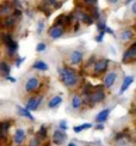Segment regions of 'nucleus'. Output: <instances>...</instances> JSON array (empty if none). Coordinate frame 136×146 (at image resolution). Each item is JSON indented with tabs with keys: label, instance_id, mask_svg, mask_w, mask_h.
<instances>
[{
	"label": "nucleus",
	"instance_id": "nucleus-24",
	"mask_svg": "<svg viewBox=\"0 0 136 146\" xmlns=\"http://www.w3.org/2000/svg\"><path fill=\"white\" fill-rule=\"evenodd\" d=\"M13 41L12 40V36H11V34H3V43L5 44V46H9L11 42Z\"/></svg>",
	"mask_w": 136,
	"mask_h": 146
},
{
	"label": "nucleus",
	"instance_id": "nucleus-17",
	"mask_svg": "<svg viewBox=\"0 0 136 146\" xmlns=\"http://www.w3.org/2000/svg\"><path fill=\"white\" fill-rule=\"evenodd\" d=\"M17 49H18V43L16 41H12L11 43L7 46V54L10 56H13L16 54V52H17Z\"/></svg>",
	"mask_w": 136,
	"mask_h": 146
},
{
	"label": "nucleus",
	"instance_id": "nucleus-15",
	"mask_svg": "<svg viewBox=\"0 0 136 146\" xmlns=\"http://www.w3.org/2000/svg\"><path fill=\"white\" fill-rule=\"evenodd\" d=\"M61 103H62V97H61V96H54L53 98L48 102V107L53 109V108L59 107Z\"/></svg>",
	"mask_w": 136,
	"mask_h": 146
},
{
	"label": "nucleus",
	"instance_id": "nucleus-33",
	"mask_svg": "<svg viewBox=\"0 0 136 146\" xmlns=\"http://www.w3.org/2000/svg\"><path fill=\"white\" fill-rule=\"evenodd\" d=\"M105 34H106L105 31H100V33H99V35H98L97 37H96V41H97V42H102V41H103V37H104V35H105Z\"/></svg>",
	"mask_w": 136,
	"mask_h": 146
},
{
	"label": "nucleus",
	"instance_id": "nucleus-5",
	"mask_svg": "<svg viewBox=\"0 0 136 146\" xmlns=\"http://www.w3.org/2000/svg\"><path fill=\"white\" fill-rule=\"evenodd\" d=\"M109 66V60L108 59H102L99 61H97L94 65V72L96 73H103L108 70Z\"/></svg>",
	"mask_w": 136,
	"mask_h": 146
},
{
	"label": "nucleus",
	"instance_id": "nucleus-27",
	"mask_svg": "<svg viewBox=\"0 0 136 146\" xmlns=\"http://www.w3.org/2000/svg\"><path fill=\"white\" fill-rule=\"evenodd\" d=\"M38 137H40L41 139H46V138H47V128H46L44 125H42L41 128L38 129Z\"/></svg>",
	"mask_w": 136,
	"mask_h": 146
},
{
	"label": "nucleus",
	"instance_id": "nucleus-30",
	"mask_svg": "<svg viewBox=\"0 0 136 146\" xmlns=\"http://www.w3.org/2000/svg\"><path fill=\"white\" fill-rule=\"evenodd\" d=\"M40 10L44 12L46 17H50V15H51V11H50V10H47V9H46V6H41V7H40Z\"/></svg>",
	"mask_w": 136,
	"mask_h": 146
},
{
	"label": "nucleus",
	"instance_id": "nucleus-23",
	"mask_svg": "<svg viewBox=\"0 0 136 146\" xmlns=\"http://www.w3.org/2000/svg\"><path fill=\"white\" fill-rule=\"evenodd\" d=\"M10 127H11L10 121H3V122H1V137L5 135V133L10 129Z\"/></svg>",
	"mask_w": 136,
	"mask_h": 146
},
{
	"label": "nucleus",
	"instance_id": "nucleus-41",
	"mask_svg": "<svg viewBox=\"0 0 136 146\" xmlns=\"http://www.w3.org/2000/svg\"><path fill=\"white\" fill-rule=\"evenodd\" d=\"M79 22H75V23H74V30H75V31H77V30H79Z\"/></svg>",
	"mask_w": 136,
	"mask_h": 146
},
{
	"label": "nucleus",
	"instance_id": "nucleus-11",
	"mask_svg": "<svg viewBox=\"0 0 136 146\" xmlns=\"http://www.w3.org/2000/svg\"><path fill=\"white\" fill-rule=\"evenodd\" d=\"M116 78H117L116 72H109L106 74V77H105V79H104V85L106 88H111L114 85Z\"/></svg>",
	"mask_w": 136,
	"mask_h": 146
},
{
	"label": "nucleus",
	"instance_id": "nucleus-40",
	"mask_svg": "<svg viewBox=\"0 0 136 146\" xmlns=\"http://www.w3.org/2000/svg\"><path fill=\"white\" fill-rule=\"evenodd\" d=\"M93 60H94V56H91L90 60H88V62H87V66H90V65L93 64Z\"/></svg>",
	"mask_w": 136,
	"mask_h": 146
},
{
	"label": "nucleus",
	"instance_id": "nucleus-43",
	"mask_svg": "<svg viewBox=\"0 0 136 146\" xmlns=\"http://www.w3.org/2000/svg\"><path fill=\"white\" fill-rule=\"evenodd\" d=\"M68 146H75V144H73V143H71V144H68Z\"/></svg>",
	"mask_w": 136,
	"mask_h": 146
},
{
	"label": "nucleus",
	"instance_id": "nucleus-37",
	"mask_svg": "<svg viewBox=\"0 0 136 146\" xmlns=\"http://www.w3.org/2000/svg\"><path fill=\"white\" fill-rule=\"evenodd\" d=\"M6 79H7V80H10L11 83H16V79L15 78H12V77H10V76H7V77H5Z\"/></svg>",
	"mask_w": 136,
	"mask_h": 146
},
{
	"label": "nucleus",
	"instance_id": "nucleus-22",
	"mask_svg": "<svg viewBox=\"0 0 136 146\" xmlns=\"http://www.w3.org/2000/svg\"><path fill=\"white\" fill-rule=\"evenodd\" d=\"M92 125L91 123H83V125H80V126H75L73 128V131L75 132V133H80L83 129H87V128H91Z\"/></svg>",
	"mask_w": 136,
	"mask_h": 146
},
{
	"label": "nucleus",
	"instance_id": "nucleus-12",
	"mask_svg": "<svg viewBox=\"0 0 136 146\" xmlns=\"http://www.w3.org/2000/svg\"><path fill=\"white\" fill-rule=\"evenodd\" d=\"M109 115H110V109L106 108V109H104V110H102L99 114L97 115V116H96V121H97L98 123H104L105 121L108 120Z\"/></svg>",
	"mask_w": 136,
	"mask_h": 146
},
{
	"label": "nucleus",
	"instance_id": "nucleus-42",
	"mask_svg": "<svg viewBox=\"0 0 136 146\" xmlns=\"http://www.w3.org/2000/svg\"><path fill=\"white\" fill-rule=\"evenodd\" d=\"M131 11L134 12V13H136V1H134V4H133V7H131Z\"/></svg>",
	"mask_w": 136,
	"mask_h": 146
},
{
	"label": "nucleus",
	"instance_id": "nucleus-16",
	"mask_svg": "<svg viewBox=\"0 0 136 146\" xmlns=\"http://www.w3.org/2000/svg\"><path fill=\"white\" fill-rule=\"evenodd\" d=\"M133 36H134L133 30L128 29V30H124V31H122V33H121V35H119V40L127 42V41H129V40H131Z\"/></svg>",
	"mask_w": 136,
	"mask_h": 146
},
{
	"label": "nucleus",
	"instance_id": "nucleus-39",
	"mask_svg": "<svg viewBox=\"0 0 136 146\" xmlns=\"http://www.w3.org/2000/svg\"><path fill=\"white\" fill-rule=\"evenodd\" d=\"M105 33H108V34H111V35H114V31H112V29H110V28H106V29H105Z\"/></svg>",
	"mask_w": 136,
	"mask_h": 146
},
{
	"label": "nucleus",
	"instance_id": "nucleus-1",
	"mask_svg": "<svg viewBox=\"0 0 136 146\" xmlns=\"http://www.w3.org/2000/svg\"><path fill=\"white\" fill-rule=\"evenodd\" d=\"M60 77L61 80L63 82V84L68 88H73L74 85H77L78 83V76L74 70L69 68V67H63L60 68Z\"/></svg>",
	"mask_w": 136,
	"mask_h": 146
},
{
	"label": "nucleus",
	"instance_id": "nucleus-10",
	"mask_svg": "<svg viewBox=\"0 0 136 146\" xmlns=\"http://www.w3.org/2000/svg\"><path fill=\"white\" fill-rule=\"evenodd\" d=\"M63 34V29L60 28V27H53L50 30H49V36L53 38V40H57L60 38Z\"/></svg>",
	"mask_w": 136,
	"mask_h": 146
},
{
	"label": "nucleus",
	"instance_id": "nucleus-8",
	"mask_svg": "<svg viewBox=\"0 0 136 146\" xmlns=\"http://www.w3.org/2000/svg\"><path fill=\"white\" fill-rule=\"evenodd\" d=\"M38 84H40V80L37 78H35V77L29 78L26 84H25V91L26 92H31L32 90H35L37 86H38Z\"/></svg>",
	"mask_w": 136,
	"mask_h": 146
},
{
	"label": "nucleus",
	"instance_id": "nucleus-4",
	"mask_svg": "<svg viewBox=\"0 0 136 146\" xmlns=\"http://www.w3.org/2000/svg\"><path fill=\"white\" fill-rule=\"evenodd\" d=\"M66 139H67V135H66L65 132L60 131V129H56V131L54 132V134H53V141L56 144V145H62L66 141Z\"/></svg>",
	"mask_w": 136,
	"mask_h": 146
},
{
	"label": "nucleus",
	"instance_id": "nucleus-20",
	"mask_svg": "<svg viewBox=\"0 0 136 146\" xmlns=\"http://www.w3.org/2000/svg\"><path fill=\"white\" fill-rule=\"evenodd\" d=\"M0 71H1V72L4 73L5 77L10 76V72H11V67H10V65H7V62L3 61L1 64H0Z\"/></svg>",
	"mask_w": 136,
	"mask_h": 146
},
{
	"label": "nucleus",
	"instance_id": "nucleus-21",
	"mask_svg": "<svg viewBox=\"0 0 136 146\" xmlns=\"http://www.w3.org/2000/svg\"><path fill=\"white\" fill-rule=\"evenodd\" d=\"M90 11H91V15H92V18L93 19H99L100 18V13H99V10H98V7H97V5L96 6H92V7L90 9Z\"/></svg>",
	"mask_w": 136,
	"mask_h": 146
},
{
	"label": "nucleus",
	"instance_id": "nucleus-14",
	"mask_svg": "<svg viewBox=\"0 0 136 146\" xmlns=\"http://www.w3.org/2000/svg\"><path fill=\"white\" fill-rule=\"evenodd\" d=\"M17 111H18V114L19 115H22V116H24V117H28L30 121H34L35 120V117L31 115V113H30L26 108H23V107H17Z\"/></svg>",
	"mask_w": 136,
	"mask_h": 146
},
{
	"label": "nucleus",
	"instance_id": "nucleus-32",
	"mask_svg": "<svg viewBox=\"0 0 136 146\" xmlns=\"http://www.w3.org/2000/svg\"><path fill=\"white\" fill-rule=\"evenodd\" d=\"M43 29H44V23H43V22H40V23H38V25H37V33H38V34H42Z\"/></svg>",
	"mask_w": 136,
	"mask_h": 146
},
{
	"label": "nucleus",
	"instance_id": "nucleus-28",
	"mask_svg": "<svg viewBox=\"0 0 136 146\" xmlns=\"http://www.w3.org/2000/svg\"><path fill=\"white\" fill-rule=\"evenodd\" d=\"M93 18H92V16H90V15H85L84 16V18H83V22L84 23H86L87 25H91V24H93Z\"/></svg>",
	"mask_w": 136,
	"mask_h": 146
},
{
	"label": "nucleus",
	"instance_id": "nucleus-19",
	"mask_svg": "<svg viewBox=\"0 0 136 146\" xmlns=\"http://www.w3.org/2000/svg\"><path fill=\"white\" fill-rule=\"evenodd\" d=\"M32 67L35 70H38V71H47L49 67H48V65L46 62H43L41 61V60H38V61H36L34 65H32Z\"/></svg>",
	"mask_w": 136,
	"mask_h": 146
},
{
	"label": "nucleus",
	"instance_id": "nucleus-13",
	"mask_svg": "<svg viewBox=\"0 0 136 146\" xmlns=\"http://www.w3.org/2000/svg\"><path fill=\"white\" fill-rule=\"evenodd\" d=\"M134 82V77L133 76H128L124 78V80H123V84L119 89V95H123L124 94V91H127V89L130 86V84Z\"/></svg>",
	"mask_w": 136,
	"mask_h": 146
},
{
	"label": "nucleus",
	"instance_id": "nucleus-35",
	"mask_svg": "<svg viewBox=\"0 0 136 146\" xmlns=\"http://www.w3.org/2000/svg\"><path fill=\"white\" fill-rule=\"evenodd\" d=\"M38 144H40V141H38V139H32L31 140V143H30V145L29 146H38Z\"/></svg>",
	"mask_w": 136,
	"mask_h": 146
},
{
	"label": "nucleus",
	"instance_id": "nucleus-9",
	"mask_svg": "<svg viewBox=\"0 0 136 146\" xmlns=\"http://www.w3.org/2000/svg\"><path fill=\"white\" fill-rule=\"evenodd\" d=\"M24 139H25V132H24L23 128H18L15 132V134H13V141H15V144H17V145L23 144Z\"/></svg>",
	"mask_w": 136,
	"mask_h": 146
},
{
	"label": "nucleus",
	"instance_id": "nucleus-3",
	"mask_svg": "<svg viewBox=\"0 0 136 146\" xmlns=\"http://www.w3.org/2000/svg\"><path fill=\"white\" fill-rule=\"evenodd\" d=\"M135 56H136V42H135V43H133V44L124 52L122 60H123V62H127L128 60H131V59H134Z\"/></svg>",
	"mask_w": 136,
	"mask_h": 146
},
{
	"label": "nucleus",
	"instance_id": "nucleus-29",
	"mask_svg": "<svg viewBox=\"0 0 136 146\" xmlns=\"http://www.w3.org/2000/svg\"><path fill=\"white\" fill-rule=\"evenodd\" d=\"M67 128H68V125H67L66 121H65V120L60 121V123H59V129H60V131H62V132H66Z\"/></svg>",
	"mask_w": 136,
	"mask_h": 146
},
{
	"label": "nucleus",
	"instance_id": "nucleus-26",
	"mask_svg": "<svg viewBox=\"0 0 136 146\" xmlns=\"http://www.w3.org/2000/svg\"><path fill=\"white\" fill-rule=\"evenodd\" d=\"M0 12H1V15H4V16H7V15H10V12H11V5H3L1 6V10H0ZM9 17V16H7Z\"/></svg>",
	"mask_w": 136,
	"mask_h": 146
},
{
	"label": "nucleus",
	"instance_id": "nucleus-25",
	"mask_svg": "<svg viewBox=\"0 0 136 146\" xmlns=\"http://www.w3.org/2000/svg\"><path fill=\"white\" fill-rule=\"evenodd\" d=\"M3 24H4V27H6V28H10V27H13V24H15V21H13V18L6 17L5 19L3 21Z\"/></svg>",
	"mask_w": 136,
	"mask_h": 146
},
{
	"label": "nucleus",
	"instance_id": "nucleus-44",
	"mask_svg": "<svg viewBox=\"0 0 136 146\" xmlns=\"http://www.w3.org/2000/svg\"><path fill=\"white\" fill-rule=\"evenodd\" d=\"M135 113H136V109H135Z\"/></svg>",
	"mask_w": 136,
	"mask_h": 146
},
{
	"label": "nucleus",
	"instance_id": "nucleus-31",
	"mask_svg": "<svg viewBox=\"0 0 136 146\" xmlns=\"http://www.w3.org/2000/svg\"><path fill=\"white\" fill-rule=\"evenodd\" d=\"M46 48H47L46 43H38V44H37V47H36V50L37 52H43Z\"/></svg>",
	"mask_w": 136,
	"mask_h": 146
},
{
	"label": "nucleus",
	"instance_id": "nucleus-7",
	"mask_svg": "<svg viewBox=\"0 0 136 146\" xmlns=\"http://www.w3.org/2000/svg\"><path fill=\"white\" fill-rule=\"evenodd\" d=\"M42 100H43V97H38V98H30L29 102H28V104H26V109L29 111L30 110H36V109L41 106Z\"/></svg>",
	"mask_w": 136,
	"mask_h": 146
},
{
	"label": "nucleus",
	"instance_id": "nucleus-36",
	"mask_svg": "<svg viewBox=\"0 0 136 146\" xmlns=\"http://www.w3.org/2000/svg\"><path fill=\"white\" fill-rule=\"evenodd\" d=\"M13 16H15V17H20V16H22V11L18 10V9L15 10V11H13Z\"/></svg>",
	"mask_w": 136,
	"mask_h": 146
},
{
	"label": "nucleus",
	"instance_id": "nucleus-2",
	"mask_svg": "<svg viewBox=\"0 0 136 146\" xmlns=\"http://www.w3.org/2000/svg\"><path fill=\"white\" fill-rule=\"evenodd\" d=\"M96 89H97V88H96ZM86 98H87V101H86V102H91V104H94V103H97V102L104 101V98H105V92H104V91H102V90H96L92 95L86 96Z\"/></svg>",
	"mask_w": 136,
	"mask_h": 146
},
{
	"label": "nucleus",
	"instance_id": "nucleus-6",
	"mask_svg": "<svg viewBox=\"0 0 136 146\" xmlns=\"http://www.w3.org/2000/svg\"><path fill=\"white\" fill-rule=\"evenodd\" d=\"M83 58H84V55H83L81 50H74L69 56V61L72 65H79L83 61Z\"/></svg>",
	"mask_w": 136,
	"mask_h": 146
},
{
	"label": "nucleus",
	"instance_id": "nucleus-34",
	"mask_svg": "<svg viewBox=\"0 0 136 146\" xmlns=\"http://www.w3.org/2000/svg\"><path fill=\"white\" fill-rule=\"evenodd\" d=\"M24 60H25V58H20V59H18V60H17V61H16V66H17V67H20Z\"/></svg>",
	"mask_w": 136,
	"mask_h": 146
},
{
	"label": "nucleus",
	"instance_id": "nucleus-18",
	"mask_svg": "<svg viewBox=\"0 0 136 146\" xmlns=\"http://www.w3.org/2000/svg\"><path fill=\"white\" fill-rule=\"evenodd\" d=\"M81 103H83V101H81V98H80V96H78V95L73 96V98H72V107H73V109L78 110V109L81 107Z\"/></svg>",
	"mask_w": 136,
	"mask_h": 146
},
{
	"label": "nucleus",
	"instance_id": "nucleus-38",
	"mask_svg": "<svg viewBox=\"0 0 136 146\" xmlns=\"http://www.w3.org/2000/svg\"><path fill=\"white\" fill-rule=\"evenodd\" d=\"M96 128H97L98 131H102V129L104 128V125H103V123H99V125H97V126H96Z\"/></svg>",
	"mask_w": 136,
	"mask_h": 146
}]
</instances>
